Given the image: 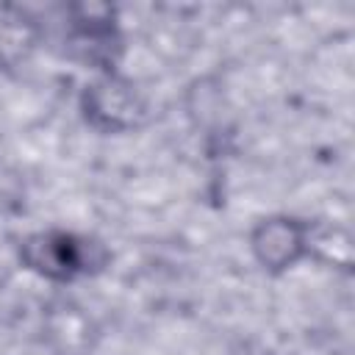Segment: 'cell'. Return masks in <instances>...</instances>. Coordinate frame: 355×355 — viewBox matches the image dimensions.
<instances>
[{"mask_svg": "<svg viewBox=\"0 0 355 355\" xmlns=\"http://www.w3.org/2000/svg\"><path fill=\"white\" fill-rule=\"evenodd\" d=\"M19 263L50 280V283H72L78 277L97 275L108 266V250L103 241L94 236L50 227V230H36L28 233L19 241Z\"/></svg>", "mask_w": 355, "mask_h": 355, "instance_id": "1", "label": "cell"}, {"mask_svg": "<svg viewBox=\"0 0 355 355\" xmlns=\"http://www.w3.org/2000/svg\"><path fill=\"white\" fill-rule=\"evenodd\" d=\"M80 114L100 133H130L147 116V97L130 78L103 72L83 86Z\"/></svg>", "mask_w": 355, "mask_h": 355, "instance_id": "2", "label": "cell"}, {"mask_svg": "<svg viewBox=\"0 0 355 355\" xmlns=\"http://www.w3.org/2000/svg\"><path fill=\"white\" fill-rule=\"evenodd\" d=\"M247 244L252 261L266 275H286L313 252L316 236H313V225L300 216L269 214L252 225Z\"/></svg>", "mask_w": 355, "mask_h": 355, "instance_id": "3", "label": "cell"}, {"mask_svg": "<svg viewBox=\"0 0 355 355\" xmlns=\"http://www.w3.org/2000/svg\"><path fill=\"white\" fill-rule=\"evenodd\" d=\"M69 58L103 72H116L122 55V31L116 25L114 8L108 6H75L64 36Z\"/></svg>", "mask_w": 355, "mask_h": 355, "instance_id": "4", "label": "cell"}]
</instances>
